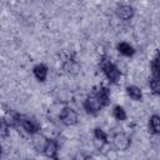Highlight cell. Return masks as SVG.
Wrapping results in <instances>:
<instances>
[{"label":"cell","instance_id":"obj_13","mask_svg":"<svg viewBox=\"0 0 160 160\" xmlns=\"http://www.w3.org/2000/svg\"><path fill=\"white\" fill-rule=\"evenodd\" d=\"M151 74H152V78H158L159 79V52L155 54L152 61H151Z\"/></svg>","mask_w":160,"mask_h":160},{"label":"cell","instance_id":"obj_10","mask_svg":"<svg viewBox=\"0 0 160 160\" xmlns=\"http://www.w3.org/2000/svg\"><path fill=\"white\" fill-rule=\"evenodd\" d=\"M126 92H128V95H129L132 100H135V101H140V100L142 99V92H141L140 88H138V86H135V85L128 86V88H126Z\"/></svg>","mask_w":160,"mask_h":160},{"label":"cell","instance_id":"obj_17","mask_svg":"<svg viewBox=\"0 0 160 160\" xmlns=\"http://www.w3.org/2000/svg\"><path fill=\"white\" fill-rule=\"evenodd\" d=\"M82 160H95L92 156H90V155H86V156H84V159Z\"/></svg>","mask_w":160,"mask_h":160},{"label":"cell","instance_id":"obj_2","mask_svg":"<svg viewBox=\"0 0 160 160\" xmlns=\"http://www.w3.org/2000/svg\"><path fill=\"white\" fill-rule=\"evenodd\" d=\"M100 68L104 72V75L106 76V79L112 82V84H116L121 76V72L120 70L118 69V66L115 64H112L106 56H102L101 60H100Z\"/></svg>","mask_w":160,"mask_h":160},{"label":"cell","instance_id":"obj_9","mask_svg":"<svg viewBox=\"0 0 160 160\" xmlns=\"http://www.w3.org/2000/svg\"><path fill=\"white\" fill-rule=\"evenodd\" d=\"M149 130L155 135H158L160 132V118H159V115L154 114V115L150 116V119H149Z\"/></svg>","mask_w":160,"mask_h":160},{"label":"cell","instance_id":"obj_8","mask_svg":"<svg viewBox=\"0 0 160 160\" xmlns=\"http://www.w3.org/2000/svg\"><path fill=\"white\" fill-rule=\"evenodd\" d=\"M48 71H49V69H48V66H46L45 64H38V65H35L34 69H32L34 76L36 78L38 81H41V82H44V81L46 80Z\"/></svg>","mask_w":160,"mask_h":160},{"label":"cell","instance_id":"obj_14","mask_svg":"<svg viewBox=\"0 0 160 160\" xmlns=\"http://www.w3.org/2000/svg\"><path fill=\"white\" fill-rule=\"evenodd\" d=\"M32 136H34V139H32V144H34V146H35L38 150H42L44 146H45V141H46V139H45L44 136L39 135V134H35V135H32Z\"/></svg>","mask_w":160,"mask_h":160},{"label":"cell","instance_id":"obj_5","mask_svg":"<svg viewBox=\"0 0 160 160\" xmlns=\"http://www.w3.org/2000/svg\"><path fill=\"white\" fill-rule=\"evenodd\" d=\"M20 126L30 135H35L39 134L40 131V124L31 118H26V116H21V121H20Z\"/></svg>","mask_w":160,"mask_h":160},{"label":"cell","instance_id":"obj_18","mask_svg":"<svg viewBox=\"0 0 160 160\" xmlns=\"http://www.w3.org/2000/svg\"><path fill=\"white\" fill-rule=\"evenodd\" d=\"M1 156H2V146L0 144V159H1Z\"/></svg>","mask_w":160,"mask_h":160},{"label":"cell","instance_id":"obj_11","mask_svg":"<svg viewBox=\"0 0 160 160\" xmlns=\"http://www.w3.org/2000/svg\"><path fill=\"white\" fill-rule=\"evenodd\" d=\"M118 50H119V52H120V54H122L124 56H132V55H134V52H135L134 48H132L130 44L125 42V41H122V42H119V44H118Z\"/></svg>","mask_w":160,"mask_h":160},{"label":"cell","instance_id":"obj_4","mask_svg":"<svg viewBox=\"0 0 160 160\" xmlns=\"http://www.w3.org/2000/svg\"><path fill=\"white\" fill-rule=\"evenodd\" d=\"M114 148L119 151H126L131 145V139L125 132H116L112 136Z\"/></svg>","mask_w":160,"mask_h":160},{"label":"cell","instance_id":"obj_19","mask_svg":"<svg viewBox=\"0 0 160 160\" xmlns=\"http://www.w3.org/2000/svg\"><path fill=\"white\" fill-rule=\"evenodd\" d=\"M74 160H79V159H78V158H75V159H74Z\"/></svg>","mask_w":160,"mask_h":160},{"label":"cell","instance_id":"obj_7","mask_svg":"<svg viewBox=\"0 0 160 160\" xmlns=\"http://www.w3.org/2000/svg\"><path fill=\"white\" fill-rule=\"evenodd\" d=\"M135 12V9L131 6V5H128V4H121L116 8V15L119 19L121 20H129L132 18Z\"/></svg>","mask_w":160,"mask_h":160},{"label":"cell","instance_id":"obj_16","mask_svg":"<svg viewBox=\"0 0 160 160\" xmlns=\"http://www.w3.org/2000/svg\"><path fill=\"white\" fill-rule=\"evenodd\" d=\"M9 136V122L0 118V138H8Z\"/></svg>","mask_w":160,"mask_h":160},{"label":"cell","instance_id":"obj_3","mask_svg":"<svg viewBox=\"0 0 160 160\" xmlns=\"http://www.w3.org/2000/svg\"><path fill=\"white\" fill-rule=\"evenodd\" d=\"M60 120L66 126H74L78 124V112L72 108L65 106L60 112Z\"/></svg>","mask_w":160,"mask_h":160},{"label":"cell","instance_id":"obj_15","mask_svg":"<svg viewBox=\"0 0 160 160\" xmlns=\"http://www.w3.org/2000/svg\"><path fill=\"white\" fill-rule=\"evenodd\" d=\"M149 86H150V90L152 91V94L158 95L160 92V82H159V79L158 78H150L149 79Z\"/></svg>","mask_w":160,"mask_h":160},{"label":"cell","instance_id":"obj_12","mask_svg":"<svg viewBox=\"0 0 160 160\" xmlns=\"http://www.w3.org/2000/svg\"><path fill=\"white\" fill-rule=\"evenodd\" d=\"M112 116H114L116 120H119V121L126 120V112H125L124 108L120 106V105H116V106L114 108V110H112Z\"/></svg>","mask_w":160,"mask_h":160},{"label":"cell","instance_id":"obj_6","mask_svg":"<svg viewBox=\"0 0 160 160\" xmlns=\"http://www.w3.org/2000/svg\"><path fill=\"white\" fill-rule=\"evenodd\" d=\"M44 154L46 155V158L51 159V160H59V156H58V152H59V146H58V142L52 139H46L45 141V146L42 149Z\"/></svg>","mask_w":160,"mask_h":160},{"label":"cell","instance_id":"obj_1","mask_svg":"<svg viewBox=\"0 0 160 160\" xmlns=\"http://www.w3.org/2000/svg\"><path fill=\"white\" fill-rule=\"evenodd\" d=\"M110 102V90L106 86L95 88L85 99L84 109L89 114H96Z\"/></svg>","mask_w":160,"mask_h":160}]
</instances>
